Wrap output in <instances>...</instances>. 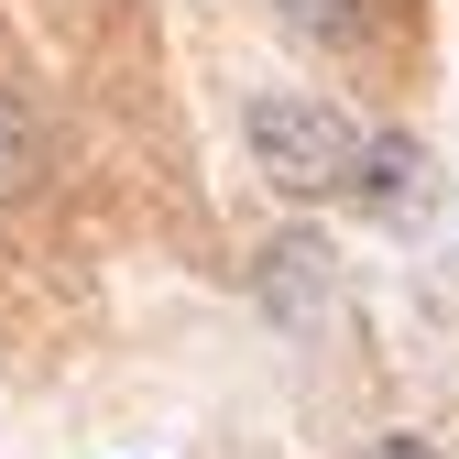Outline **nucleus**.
I'll list each match as a JSON object with an SVG mask.
<instances>
[{
	"label": "nucleus",
	"instance_id": "f257e3e1",
	"mask_svg": "<svg viewBox=\"0 0 459 459\" xmlns=\"http://www.w3.org/2000/svg\"><path fill=\"white\" fill-rule=\"evenodd\" d=\"M241 143H252V176H263L273 197L317 208V197H351V186H361V143H372V132H361L339 99H317V88H252Z\"/></svg>",
	"mask_w": 459,
	"mask_h": 459
},
{
	"label": "nucleus",
	"instance_id": "f03ea898",
	"mask_svg": "<svg viewBox=\"0 0 459 459\" xmlns=\"http://www.w3.org/2000/svg\"><path fill=\"white\" fill-rule=\"evenodd\" d=\"M252 284H263V317H273L284 339H317V317L339 307V252L317 241V230H273Z\"/></svg>",
	"mask_w": 459,
	"mask_h": 459
},
{
	"label": "nucleus",
	"instance_id": "7ed1b4c3",
	"mask_svg": "<svg viewBox=\"0 0 459 459\" xmlns=\"http://www.w3.org/2000/svg\"><path fill=\"white\" fill-rule=\"evenodd\" d=\"M351 197H361L383 230H416V219H427V143H416V132H372Z\"/></svg>",
	"mask_w": 459,
	"mask_h": 459
},
{
	"label": "nucleus",
	"instance_id": "20e7f679",
	"mask_svg": "<svg viewBox=\"0 0 459 459\" xmlns=\"http://www.w3.org/2000/svg\"><path fill=\"white\" fill-rule=\"evenodd\" d=\"M44 176H55V132L33 121V109H22L12 88H0V208H22Z\"/></svg>",
	"mask_w": 459,
	"mask_h": 459
},
{
	"label": "nucleus",
	"instance_id": "39448f33",
	"mask_svg": "<svg viewBox=\"0 0 459 459\" xmlns=\"http://www.w3.org/2000/svg\"><path fill=\"white\" fill-rule=\"evenodd\" d=\"M273 12H284V33H307V44H361L372 33L361 0H273Z\"/></svg>",
	"mask_w": 459,
	"mask_h": 459
},
{
	"label": "nucleus",
	"instance_id": "423d86ee",
	"mask_svg": "<svg viewBox=\"0 0 459 459\" xmlns=\"http://www.w3.org/2000/svg\"><path fill=\"white\" fill-rule=\"evenodd\" d=\"M361 459H437V437H416V427H383Z\"/></svg>",
	"mask_w": 459,
	"mask_h": 459
}]
</instances>
